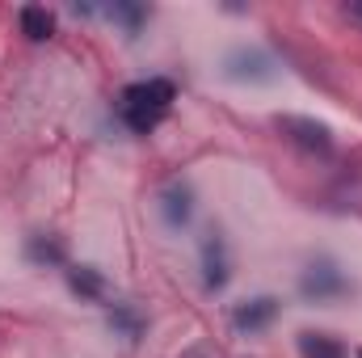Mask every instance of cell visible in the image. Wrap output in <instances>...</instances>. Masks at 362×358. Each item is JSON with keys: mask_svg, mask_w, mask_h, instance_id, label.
<instances>
[{"mask_svg": "<svg viewBox=\"0 0 362 358\" xmlns=\"http://www.w3.org/2000/svg\"><path fill=\"white\" fill-rule=\"evenodd\" d=\"M177 101V85L165 81V76H152V81H135L127 85L118 97V118L135 131V135H148L165 122V114L173 110Z\"/></svg>", "mask_w": 362, "mask_h": 358, "instance_id": "6da1fadb", "label": "cell"}, {"mask_svg": "<svg viewBox=\"0 0 362 358\" xmlns=\"http://www.w3.org/2000/svg\"><path fill=\"white\" fill-rule=\"evenodd\" d=\"M350 291H354V282L346 278V270L337 266L333 258H316L312 266L299 274V295L308 304H329V299H341Z\"/></svg>", "mask_w": 362, "mask_h": 358, "instance_id": "7a4b0ae2", "label": "cell"}, {"mask_svg": "<svg viewBox=\"0 0 362 358\" xmlns=\"http://www.w3.org/2000/svg\"><path fill=\"white\" fill-rule=\"evenodd\" d=\"M274 72H278V64H274L270 51H262V47H236L228 59H223V76L228 81H249V85H266L274 81Z\"/></svg>", "mask_w": 362, "mask_h": 358, "instance_id": "3957f363", "label": "cell"}, {"mask_svg": "<svg viewBox=\"0 0 362 358\" xmlns=\"http://www.w3.org/2000/svg\"><path fill=\"white\" fill-rule=\"evenodd\" d=\"M228 278H232L228 245L219 232H206L202 236V282H206V291H219V287H228Z\"/></svg>", "mask_w": 362, "mask_h": 358, "instance_id": "277c9868", "label": "cell"}, {"mask_svg": "<svg viewBox=\"0 0 362 358\" xmlns=\"http://www.w3.org/2000/svg\"><path fill=\"white\" fill-rule=\"evenodd\" d=\"M278 127H282L299 148H308V152H329V148H333L329 127H325V122H316V118H282Z\"/></svg>", "mask_w": 362, "mask_h": 358, "instance_id": "5b68a950", "label": "cell"}, {"mask_svg": "<svg viewBox=\"0 0 362 358\" xmlns=\"http://www.w3.org/2000/svg\"><path fill=\"white\" fill-rule=\"evenodd\" d=\"M274 316H278V299H274V295H257V299L236 304L232 325H236L240 333H257V329H266V325H270Z\"/></svg>", "mask_w": 362, "mask_h": 358, "instance_id": "8992f818", "label": "cell"}, {"mask_svg": "<svg viewBox=\"0 0 362 358\" xmlns=\"http://www.w3.org/2000/svg\"><path fill=\"white\" fill-rule=\"evenodd\" d=\"M160 215H165L169 228H185V224H189V215H194V194H189L185 181H173V185L160 194Z\"/></svg>", "mask_w": 362, "mask_h": 358, "instance_id": "52a82bcc", "label": "cell"}, {"mask_svg": "<svg viewBox=\"0 0 362 358\" xmlns=\"http://www.w3.org/2000/svg\"><path fill=\"white\" fill-rule=\"evenodd\" d=\"M21 34H25L30 42H42V38L55 34V17H51L42 4H25V8H21Z\"/></svg>", "mask_w": 362, "mask_h": 358, "instance_id": "ba28073f", "label": "cell"}, {"mask_svg": "<svg viewBox=\"0 0 362 358\" xmlns=\"http://www.w3.org/2000/svg\"><path fill=\"white\" fill-rule=\"evenodd\" d=\"M68 287L76 295H85V299H105V278H101V270H93V266H72L68 270Z\"/></svg>", "mask_w": 362, "mask_h": 358, "instance_id": "9c48e42d", "label": "cell"}, {"mask_svg": "<svg viewBox=\"0 0 362 358\" xmlns=\"http://www.w3.org/2000/svg\"><path fill=\"white\" fill-rule=\"evenodd\" d=\"M299 350L303 358H346V346L329 333H299Z\"/></svg>", "mask_w": 362, "mask_h": 358, "instance_id": "30bf717a", "label": "cell"}, {"mask_svg": "<svg viewBox=\"0 0 362 358\" xmlns=\"http://www.w3.org/2000/svg\"><path fill=\"white\" fill-rule=\"evenodd\" d=\"M25 258L38 262V266H59L64 262V241H55V236H30L25 241Z\"/></svg>", "mask_w": 362, "mask_h": 358, "instance_id": "8fae6325", "label": "cell"}, {"mask_svg": "<svg viewBox=\"0 0 362 358\" xmlns=\"http://www.w3.org/2000/svg\"><path fill=\"white\" fill-rule=\"evenodd\" d=\"M110 329L122 333L127 342H139V333H144V316H139L131 304H114V308H110Z\"/></svg>", "mask_w": 362, "mask_h": 358, "instance_id": "7c38bea8", "label": "cell"}, {"mask_svg": "<svg viewBox=\"0 0 362 358\" xmlns=\"http://www.w3.org/2000/svg\"><path fill=\"white\" fill-rule=\"evenodd\" d=\"M105 13H110L114 21H122L127 34H139V25L148 21V8H144V4H110Z\"/></svg>", "mask_w": 362, "mask_h": 358, "instance_id": "4fadbf2b", "label": "cell"}, {"mask_svg": "<svg viewBox=\"0 0 362 358\" xmlns=\"http://www.w3.org/2000/svg\"><path fill=\"white\" fill-rule=\"evenodd\" d=\"M346 17H350L354 25H362V0H354V4H346Z\"/></svg>", "mask_w": 362, "mask_h": 358, "instance_id": "5bb4252c", "label": "cell"}, {"mask_svg": "<svg viewBox=\"0 0 362 358\" xmlns=\"http://www.w3.org/2000/svg\"><path fill=\"white\" fill-rule=\"evenodd\" d=\"M181 358H206V354H198V350H189V354H181Z\"/></svg>", "mask_w": 362, "mask_h": 358, "instance_id": "9a60e30c", "label": "cell"}, {"mask_svg": "<svg viewBox=\"0 0 362 358\" xmlns=\"http://www.w3.org/2000/svg\"><path fill=\"white\" fill-rule=\"evenodd\" d=\"M358 358H362V350H358Z\"/></svg>", "mask_w": 362, "mask_h": 358, "instance_id": "2e32d148", "label": "cell"}]
</instances>
